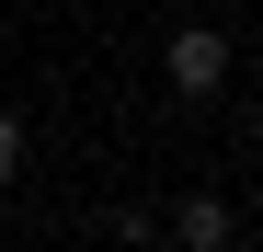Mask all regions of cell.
Wrapping results in <instances>:
<instances>
[{"instance_id": "2", "label": "cell", "mask_w": 263, "mask_h": 252, "mask_svg": "<svg viewBox=\"0 0 263 252\" xmlns=\"http://www.w3.org/2000/svg\"><path fill=\"white\" fill-rule=\"evenodd\" d=\"M160 241H172V252H229V241H240V218H229V195H183Z\"/></svg>"}, {"instance_id": "5", "label": "cell", "mask_w": 263, "mask_h": 252, "mask_svg": "<svg viewBox=\"0 0 263 252\" xmlns=\"http://www.w3.org/2000/svg\"><path fill=\"white\" fill-rule=\"evenodd\" d=\"M138 252H172V241H138Z\"/></svg>"}, {"instance_id": "1", "label": "cell", "mask_w": 263, "mask_h": 252, "mask_svg": "<svg viewBox=\"0 0 263 252\" xmlns=\"http://www.w3.org/2000/svg\"><path fill=\"white\" fill-rule=\"evenodd\" d=\"M160 80H172V103H217V92H229V34H217V23H183L160 46Z\"/></svg>"}, {"instance_id": "6", "label": "cell", "mask_w": 263, "mask_h": 252, "mask_svg": "<svg viewBox=\"0 0 263 252\" xmlns=\"http://www.w3.org/2000/svg\"><path fill=\"white\" fill-rule=\"evenodd\" d=\"M252 229H263V218H252Z\"/></svg>"}, {"instance_id": "3", "label": "cell", "mask_w": 263, "mask_h": 252, "mask_svg": "<svg viewBox=\"0 0 263 252\" xmlns=\"http://www.w3.org/2000/svg\"><path fill=\"white\" fill-rule=\"evenodd\" d=\"M23 172V115H0V184Z\"/></svg>"}, {"instance_id": "4", "label": "cell", "mask_w": 263, "mask_h": 252, "mask_svg": "<svg viewBox=\"0 0 263 252\" xmlns=\"http://www.w3.org/2000/svg\"><path fill=\"white\" fill-rule=\"evenodd\" d=\"M252 149H263V92H252Z\"/></svg>"}]
</instances>
